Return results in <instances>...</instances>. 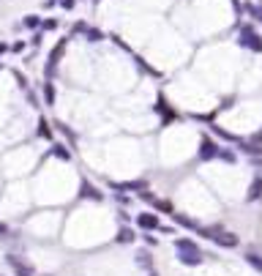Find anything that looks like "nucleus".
Returning <instances> with one entry per match:
<instances>
[{
  "instance_id": "obj_1",
  "label": "nucleus",
  "mask_w": 262,
  "mask_h": 276,
  "mask_svg": "<svg viewBox=\"0 0 262 276\" xmlns=\"http://www.w3.org/2000/svg\"><path fill=\"white\" fill-rule=\"evenodd\" d=\"M175 246H178V260L183 265H202V251H200V246L192 241V238H178L175 241Z\"/></svg>"
},
{
  "instance_id": "obj_2",
  "label": "nucleus",
  "mask_w": 262,
  "mask_h": 276,
  "mask_svg": "<svg viewBox=\"0 0 262 276\" xmlns=\"http://www.w3.org/2000/svg\"><path fill=\"white\" fill-rule=\"evenodd\" d=\"M237 44L243 47V50H251V52H262V36L254 30L251 25H243L241 33H237Z\"/></svg>"
},
{
  "instance_id": "obj_3",
  "label": "nucleus",
  "mask_w": 262,
  "mask_h": 276,
  "mask_svg": "<svg viewBox=\"0 0 262 276\" xmlns=\"http://www.w3.org/2000/svg\"><path fill=\"white\" fill-rule=\"evenodd\" d=\"M219 151H221V148L216 145V140H210L208 134H205V137L200 140V159H202V162H210V159H216V156H219Z\"/></svg>"
},
{
  "instance_id": "obj_4",
  "label": "nucleus",
  "mask_w": 262,
  "mask_h": 276,
  "mask_svg": "<svg viewBox=\"0 0 262 276\" xmlns=\"http://www.w3.org/2000/svg\"><path fill=\"white\" fill-rule=\"evenodd\" d=\"M6 263H9V265L14 268V271H17V276H36V273H33V268H30L28 263H22V260H19L17 255H9V257H6Z\"/></svg>"
},
{
  "instance_id": "obj_5",
  "label": "nucleus",
  "mask_w": 262,
  "mask_h": 276,
  "mask_svg": "<svg viewBox=\"0 0 262 276\" xmlns=\"http://www.w3.org/2000/svg\"><path fill=\"white\" fill-rule=\"evenodd\" d=\"M137 224L142 227V230H158V227H161V222H158L156 214H139L137 216Z\"/></svg>"
},
{
  "instance_id": "obj_6",
  "label": "nucleus",
  "mask_w": 262,
  "mask_h": 276,
  "mask_svg": "<svg viewBox=\"0 0 262 276\" xmlns=\"http://www.w3.org/2000/svg\"><path fill=\"white\" fill-rule=\"evenodd\" d=\"M210 238L216 241L219 246H227V249H232V246H237V235H232V233H213Z\"/></svg>"
},
{
  "instance_id": "obj_7",
  "label": "nucleus",
  "mask_w": 262,
  "mask_h": 276,
  "mask_svg": "<svg viewBox=\"0 0 262 276\" xmlns=\"http://www.w3.org/2000/svg\"><path fill=\"white\" fill-rule=\"evenodd\" d=\"M79 194H82V197H87V200H96V202H101V200H104V194H101L96 186H90L87 180H82V192H79Z\"/></svg>"
},
{
  "instance_id": "obj_8",
  "label": "nucleus",
  "mask_w": 262,
  "mask_h": 276,
  "mask_svg": "<svg viewBox=\"0 0 262 276\" xmlns=\"http://www.w3.org/2000/svg\"><path fill=\"white\" fill-rule=\"evenodd\" d=\"M41 17H38V14H25V19H22V28H28V30H38L41 28Z\"/></svg>"
},
{
  "instance_id": "obj_9",
  "label": "nucleus",
  "mask_w": 262,
  "mask_h": 276,
  "mask_svg": "<svg viewBox=\"0 0 262 276\" xmlns=\"http://www.w3.org/2000/svg\"><path fill=\"white\" fill-rule=\"evenodd\" d=\"M55 96H58V90H55V82L46 80V82H44V101H46L50 107H55Z\"/></svg>"
},
{
  "instance_id": "obj_10",
  "label": "nucleus",
  "mask_w": 262,
  "mask_h": 276,
  "mask_svg": "<svg viewBox=\"0 0 262 276\" xmlns=\"http://www.w3.org/2000/svg\"><path fill=\"white\" fill-rule=\"evenodd\" d=\"M262 197V178H254L249 186V200H259Z\"/></svg>"
},
{
  "instance_id": "obj_11",
  "label": "nucleus",
  "mask_w": 262,
  "mask_h": 276,
  "mask_svg": "<svg viewBox=\"0 0 262 276\" xmlns=\"http://www.w3.org/2000/svg\"><path fill=\"white\" fill-rule=\"evenodd\" d=\"M85 38H87L90 44H96V41H104V30H99V28H87Z\"/></svg>"
},
{
  "instance_id": "obj_12",
  "label": "nucleus",
  "mask_w": 262,
  "mask_h": 276,
  "mask_svg": "<svg viewBox=\"0 0 262 276\" xmlns=\"http://www.w3.org/2000/svg\"><path fill=\"white\" fill-rule=\"evenodd\" d=\"M246 14L254 19V22H262V9L259 6H254V3H246Z\"/></svg>"
},
{
  "instance_id": "obj_13",
  "label": "nucleus",
  "mask_w": 262,
  "mask_h": 276,
  "mask_svg": "<svg viewBox=\"0 0 262 276\" xmlns=\"http://www.w3.org/2000/svg\"><path fill=\"white\" fill-rule=\"evenodd\" d=\"M117 243H131L134 241V230H129V227H121V233H117Z\"/></svg>"
},
{
  "instance_id": "obj_14",
  "label": "nucleus",
  "mask_w": 262,
  "mask_h": 276,
  "mask_svg": "<svg viewBox=\"0 0 262 276\" xmlns=\"http://www.w3.org/2000/svg\"><path fill=\"white\" fill-rule=\"evenodd\" d=\"M50 153H52V156H58V159H63V162H68V159H71V153H68L63 145H58V143L52 145V151H50Z\"/></svg>"
},
{
  "instance_id": "obj_15",
  "label": "nucleus",
  "mask_w": 262,
  "mask_h": 276,
  "mask_svg": "<svg viewBox=\"0 0 262 276\" xmlns=\"http://www.w3.org/2000/svg\"><path fill=\"white\" fill-rule=\"evenodd\" d=\"M153 205H156V211H164V214H175V208H172L170 200H156V197H153Z\"/></svg>"
},
{
  "instance_id": "obj_16",
  "label": "nucleus",
  "mask_w": 262,
  "mask_h": 276,
  "mask_svg": "<svg viewBox=\"0 0 262 276\" xmlns=\"http://www.w3.org/2000/svg\"><path fill=\"white\" fill-rule=\"evenodd\" d=\"M246 263H249L251 268H257V271L262 273V257H259V255H254V251H249V255H246Z\"/></svg>"
},
{
  "instance_id": "obj_17",
  "label": "nucleus",
  "mask_w": 262,
  "mask_h": 276,
  "mask_svg": "<svg viewBox=\"0 0 262 276\" xmlns=\"http://www.w3.org/2000/svg\"><path fill=\"white\" fill-rule=\"evenodd\" d=\"M38 134H41V137H46V140H52V129H50V123H46V118H41V121H38Z\"/></svg>"
},
{
  "instance_id": "obj_18",
  "label": "nucleus",
  "mask_w": 262,
  "mask_h": 276,
  "mask_svg": "<svg viewBox=\"0 0 262 276\" xmlns=\"http://www.w3.org/2000/svg\"><path fill=\"white\" fill-rule=\"evenodd\" d=\"M41 28H44V30H58V28H60V19H58V17H55V19L50 17V19L41 22Z\"/></svg>"
},
{
  "instance_id": "obj_19",
  "label": "nucleus",
  "mask_w": 262,
  "mask_h": 276,
  "mask_svg": "<svg viewBox=\"0 0 262 276\" xmlns=\"http://www.w3.org/2000/svg\"><path fill=\"white\" fill-rule=\"evenodd\" d=\"M137 265L150 268V255H148V251H139V255H137Z\"/></svg>"
},
{
  "instance_id": "obj_20",
  "label": "nucleus",
  "mask_w": 262,
  "mask_h": 276,
  "mask_svg": "<svg viewBox=\"0 0 262 276\" xmlns=\"http://www.w3.org/2000/svg\"><path fill=\"white\" fill-rule=\"evenodd\" d=\"M172 219H175L178 224H183V227H194V222H192V219H186V216H180V214H172Z\"/></svg>"
},
{
  "instance_id": "obj_21",
  "label": "nucleus",
  "mask_w": 262,
  "mask_h": 276,
  "mask_svg": "<svg viewBox=\"0 0 262 276\" xmlns=\"http://www.w3.org/2000/svg\"><path fill=\"white\" fill-rule=\"evenodd\" d=\"M71 33H74V36H77V33H82V36H85V33H87V25H85V22H74Z\"/></svg>"
},
{
  "instance_id": "obj_22",
  "label": "nucleus",
  "mask_w": 262,
  "mask_h": 276,
  "mask_svg": "<svg viewBox=\"0 0 262 276\" xmlns=\"http://www.w3.org/2000/svg\"><path fill=\"white\" fill-rule=\"evenodd\" d=\"M219 159H224V162H235V153H232V151H224V148H221V151H219Z\"/></svg>"
},
{
  "instance_id": "obj_23",
  "label": "nucleus",
  "mask_w": 262,
  "mask_h": 276,
  "mask_svg": "<svg viewBox=\"0 0 262 276\" xmlns=\"http://www.w3.org/2000/svg\"><path fill=\"white\" fill-rule=\"evenodd\" d=\"M41 33H33V38H30V47H33V50H38V47H41Z\"/></svg>"
},
{
  "instance_id": "obj_24",
  "label": "nucleus",
  "mask_w": 262,
  "mask_h": 276,
  "mask_svg": "<svg viewBox=\"0 0 262 276\" xmlns=\"http://www.w3.org/2000/svg\"><path fill=\"white\" fill-rule=\"evenodd\" d=\"M58 3H60V9L71 11V9H74V6H77V0H58Z\"/></svg>"
},
{
  "instance_id": "obj_25",
  "label": "nucleus",
  "mask_w": 262,
  "mask_h": 276,
  "mask_svg": "<svg viewBox=\"0 0 262 276\" xmlns=\"http://www.w3.org/2000/svg\"><path fill=\"white\" fill-rule=\"evenodd\" d=\"M14 77H17V82H19V88H25V90H28V80H25V77H22L19 72H14Z\"/></svg>"
},
{
  "instance_id": "obj_26",
  "label": "nucleus",
  "mask_w": 262,
  "mask_h": 276,
  "mask_svg": "<svg viewBox=\"0 0 262 276\" xmlns=\"http://www.w3.org/2000/svg\"><path fill=\"white\" fill-rule=\"evenodd\" d=\"M11 50V44H6V41H0V55H6V52H9Z\"/></svg>"
},
{
  "instance_id": "obj_27",
  "label": "nucleus",
  "mask_w": 262,
  "mask_h": 276,
  "mask_svg": "<svg viewBox=\"0 0 262 276\" xmlns=\"http://www.w3.org/2000/svg\"><path fill=\"white\" fill-rule=\"evenodd\" d=\"M11 50H14V52H22V50H25V44L17 41V44H11Z\"/></svg>"
},
{
  "instance_id": "obj_28",
  "label": "nucleus",
  "mask_w": 262,
  "mask_h": 276,
  "mask_svg": "<svg viewBox=\"0 0 262 276\" xmlns=\"http://www.w3.org/2000/svg\"><path fill=\"white\" fill-rule=\"evenodd\" d=\"M3 235H9V227H6L3 222H0V238H3Z\"/></svg>"
},
{
  "instance_id": "obj_29",
  "label": "nucleus",
  "mask_w": 262,
  "mask_h": 276,
  "mask_svg": "<svg viewBox=\"0 0 262 276\" xmlns=\"http://www.w3.org/2000/svg\"><path fill=\"white\" fill-rule=\"evenodd\" d=\"M0 72H3V63H0Z\"/></svg>"
},
{
  "instance_id": "obj_30",
  "label": "nucleus",
  "mask_w": 262,
  "mask_h": 276,
  "mask_svg": "<svg viewBox=\"0 0 262 276\" xmlns=\"http://www.w3.org/2000/svg\"><path fill=\"white\" fill-rule=\"evenodd\" d=\"M150 276H156V273H150Z\"/></svg>"
},
{
  "instance_id": "obj_31",
  "label": "nucleus",
  "mask_w": 262,
  "mask_h": 276,
  "mask_svg": "<svg viewBox=\"0 0 262 276\" xmlns=\"http://www.w3.org/2000/svg\"><path fill=\"white\" fill-rule=\"evenodd\" d=\"M0 276H3V273H0Z\"/></svg>"
}]
</instances>
